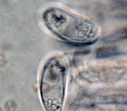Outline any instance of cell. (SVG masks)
I'll use <instances>...</instances> for the list:
<instances>
[{"mask_svg":"<svg viewBox=\"0 0 127 111\" xmlns=\"http://www.w3.org/2000/svg\"><path fill=\"white\" fill-rule=\"evenodd\" d=\"M116 47H109L99 49L97 51V55L99 57H105L117 55L119 54Z\"/></svg>","mask_w":127,"mask_h":111,"instance_id":"1","label":"cell"},{"mask_svg":"<svg viewBox=\"0 0 127 111\" xmlns=\"http://www.w3.org/2000/svg\"><path fill=\"white\" fill-rule=\"evenodd\" d=\"M127 28H125L108 36L105 39H111L112 40L113 39V40L125 39L127 38Z\"/></svg>","mask_w":127,"mask_h":111,"instance_id":"2","label":"cell"}]
</instances>
